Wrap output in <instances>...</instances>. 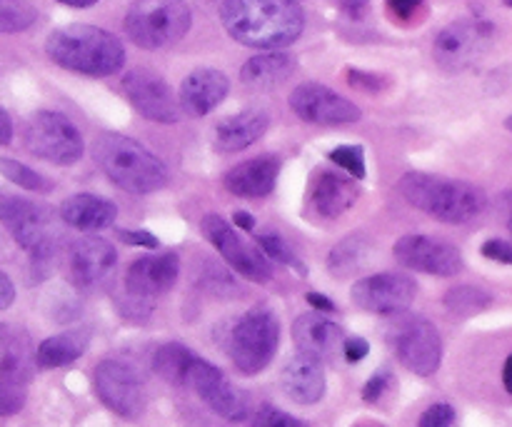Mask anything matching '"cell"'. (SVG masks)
I'll return each mask as SVG.
<instances>
[{"label": "cell", "mask_w": 512, "mask_h": 427, "mask_svg": "<svg viewBox=\"0 0 512 427\" xmlns=\"http://www.w3.org/2000/svg\"><path fill=\"white\" fill-rule=\"evenodd\" d=\"M220 23L233 40L255 50H283L303 35L298 0H223Z\"/></svg>", "instance_id": "1"}, {"label": "cell", "mask_w": 512, "mask_h": 427, "mask_svg": "<svg viewBox=\"0 0 512 427\" xmlns=\"http://www.w3.org/2000/svg\"><path fill=\"white\" fill-rule=\"evenodd\" d=\"M45 53L70 73L88 78H108L125 65V48L113 33L88 23L55 28L45 40Z\"/></svg>", "instance_id": "2"}, {"label": "cell", "mask_w": 512, "mask_h": 427, "mask_svg": "<svg viewBox=\"0 0 512 427\" xmlns=\"http://www.w3.org/2000/svg\"><path fill=\"white\" fill-rule=\"evenodd\" d=\"M93 160L105 178L125 193L148 195L168 183V168L163 160L128 135L100 133L93 140Z\"/></svg>", "instance_id": "3"}, {"label": "cell", "mask_w": 512, "mask_h": 427, "mask_svg": "<svg viewBox=\"0 0 512 427\" xmlns=\"http://www.w3.org/2000/svg\"><path fill=\"white\" fill-rule=\"evenodd\" d=\"M398 188L413 208L423 210L440 223H468L488 208V198L478 185L450 180L443 175L405 173Z\"/></svg>", "instance_id": "4"}, {"label": "cell", "mask_w": 512, "mask_h": 427, "mask_svg": "<svg viewBox=\"0 0 512 427\" xmlns=\"http://www.w3.org/2000/svg\"><path fill=\"white\" fill-rule=\"evenodd\" d=\"M0 223L10 230L20 248L28 250L38 278L48 275L58 245L53 213L28 198L0 193Z\"/></svg>", "instance_id": "5"}, {"label": "cell", "mask_w": 512, "mask_h": 427, "mask_svg": "<svg viewBox=\"0 0 512 427\" xmlns=\"http://www.w3.org/2000/svg\"><path fill=\"white\" fill-rule=\"evenodd\" d=\"M193 13L185 0H135L125 15V33L138 48L160 50L185 38Z\"/></svg>", "instance_id": "6"}, {"label": "cell", "mask_w": 512, "mask_h": 427, "mask_svg": "<svg viewBox=\"0 0 512 427\" xmlns=\"http://www.w3.org/2000/svg\"><path fill=\"white\" fill-rule=\"evenodd\" d=\"M280 348V320L270 308H253L235 323L228 353L243 375H258Z\"/></svg>", "instance_id": "7"}, {"label": "cell", "mask_w": 512, "mask_h": 427, "mask_svg": "<svg viewBox=\"0 0 512 427\" xmlns=\"http://www.w3.org/2000/svg\"><path fill=\"white\" fill-rule=\"evenodd\" d=\"M23 143L30 155L53 165L78 163L85 150L83 135L78 133L73 120L55 110H38L35 115H30Z\"/></svg>", "instance_id": "8"}, {"label": "cell", "mask_w": 512, "mask_h": 427, "mask_svg": "<svg viewBox=\"0 0 512 427\" xmlns=\"http://www.w3.org/2000/svg\"><path fill=\"white\" fill-rule=\"evenodd\" d=\"M390 345L400 363L420 378L435 375L443 363V338H440L438 328L418 315L400 318L390 328Z\"/></svg>", "instance_id": "9"}, {"label": "cell", "mask_w": 512, "mask_h": 427, "mask_svg": "<svg viewBox=\"0 0 512 427\" xmlns=\"http://www.w3.org/2000/svg\"><path fill=\"white\" fill-rule=\"evenodd\" d=\"M205 238L210 240L215 250L223 255L225 263L235 270L238 275H243L250 283H270L273 280V268L268 263V255L258 248V245H250L248 240H243L238 235V230L228 223L220 215L208 213L200 223Z\"/></svg>", "instance_id": "10"}, {"label": "cell", "mask_w": 512, "mask_h": 427, "mask_svg": "<svg viewBox=\"0 0 512 427\" xmlns=\"http://www.w3.org/2000/svg\"><path fill=\"white\" fill-rule=\"evenodd\" d=\"M93 388L100 403L125 420H138L145 413L148 395L140 375L120 360H103L93 373Z\"/></svg>", "instance_id": "11"}, {"label": "cell", "mask_w": 512, "mask_h": 427, "mask_svg": "<svg viewBox=\"0 0 512 427\" xmlns=\"http://www.w3.org/2000/svg\"><path fill=\"white\" fill-rule=\"evenodd\" d=\"M185 388L193 390L215 415L230 420V423H243L248 420L250 403L245 398L243 390L235 388L228 378L223 375V370L215 368L213 363L203 358H195L190 365L188 380H185Z\"/></svg>", "instance_id": "12"}, {"label": "cell", "mask_w": 512, "mask_h": 427, "mask_svg": "<svg viewBox=\"0 0 512 427\" xmlns=\"http://www.w3.org/2000/svg\"><path fill=\"white\" fill-rule=\"evenodd\" d=\"M123 95L143 118L153 123H178L180 100L168 80L150 68H133L123 75Z\"/></svg>", "instance_id": "13"}, {"label": "cell", "mask_w": 512, "mask_h": 427, "mask_svg": "<svg viewBox=\"0 0 512 427\" xmlns=\"http://www.w3.org/2000/svg\"><path fill=\"white\" fill-rule=\"evenodd\" d=\"M490 38H493V25L485 20H455L435 35L433 55L445 70H463L483 55Z\"/></svg>", "instance_id": "14"}, {"label": "cell", "mask_w": 512, "mask_h": 427, "mask_svg": "<svg viewBox=\"0 0 512 427\" xmlns=\"http://www.w3.org/2000/svg\"><path fill=\"white\" fill-rule=\"evenodd\" d=\"M395 260L403 268L418 270L438 278H453L463 270V255L453 243L430 235H403L393 248Z\"/></svg>", "instance_id": "15"}, {"label": "cell", "mask_w": 512, "mask_h": 427, "mask_svg": "<svg viewBox=\"0 0 512 427\" xmlns=\"http://www.w3.org/2000/svg\"><path fill=\"white\" fill-rule=\"evenodd\" d=\"M418 285L403 273H378L358 280L350 290V298L358 308L375 315H398L413 305Z\"/></svg>", "instance_id": "16"}, {"label": "cell", "mask_w": 512, "mask_h": 427, "mask_svg": "<svg viewBox=\"0 0 512 427\" xmlns=\"http://www.w3.org/2000/svg\"><path fill=\"white\" fill-rule=\"evenodd\" d=\"M290 108L310 125H348L360 120V108L353 100L320 83L298 85L290 93Z\"/></svg>", "instance_id": "17"}, {"label": "cell", "mask_w": 512, "mask_h": 427, "mask_svg": "<svg viewBox=\"0 0 512 427\" xmlns=\"http://www.w3.org/2000/svg\"><path fill=\"white\" fill-rule=\"evenodd\" d=\"M180 275V260L175 253L143 255L125 270V295L133 305H148L175 285Z\"/></svg>", "instance_id": "18"}, {"label": "cell", "mask_w": 512, "mask_h": 427, "mask_svg": "<svg viewBox=\"0 0 512 427\" xmlns=\"http://www.w3.org/2000/svg\"><path fill=\"white\" fill-rule=\"evenodd\" d=\"M118 263V250L110 240L98 238V235H85L70 245L68 253V273L78 288L93 290L105 283Z\"/></svg>", "instance_id": "19"}, {"label": "cell", "mask_w": 512, "mask_h": 427, "mask_svg": "<svg viewBox=\"0 0 512 427\" xmlns=\"http://www.w3.org/2000/svg\"><path fill=\"white\" fill-rule=\"evenodd\" d=\"M230 93V80L223 70L218 68H195L193 73L185 75L180 83L178 100L180 110L190 118H205L213 113Z\"/></svg>", "instance_id": "20"}, {"label": "cell", "mask_w": 512, "mask_h": 427, "mask_svg": "<svg viewBox=\"0 0 512 427\" xmlns=\"http://www.w3.org/2000/svg\"><path fill=\"white\" fill-rule=\"evenodd\" d=\"M360 198L355 178L340 175L338 170H318L310 180L308 203L320 220H335L348 213Z\"/></svg>", "instance_id": "21"}, {"label": "cell", "mask_w": 512, "mask_h": 427, "mask_svg": "<svg viewBox=\"0 0 512 427\" xmlns=\"http://www.w3.org/2000/svg\"><path fill=\"white\" fill-rule=\"evenodd\" d=\"M293 340L300 353L320 363H330L345 348V335L340 325L320 313H305L295 318Z\"/></svg>", "instance_id": "22"}, {"label": "cell", "mask_w": 512, "mask_h": 427, "mask_svg": "<svg viewBox=\"0 0 512 427\" xmlns=\"http://www.w3.org/2000/svg\"><path fill=\"white\" fill-rule=\"evenodd\" d=\"M280 175V160L275 155H258L245 163H238L233 170H228L223 178L225 190L238 198H265L273 193L275 183Z\"/></svg>", "instance_id": "23"}, {"label": "cell", "mask_w": 512, "mask_h": 427, "mask_svg": "<svg viewBox=\"0 0 512 427\" xmlns=\"http://www.w3.org/2000/svg\"><path fill=\"white\" fill-rule=\"evenodd\" d=\"M270 125V115L260 108L240 110V113L223 118L213 130V145L220 153H238L250 148L255 140L265 135Z\"/></svg>", "instance_id": "24"}, {"label": "cell", "mask_w": 512, "mask_h": 427, "mask_svg": "<svg viewBox=\"0 0 512 427\" xmlns=\"http://www.w3.org/2000/svg\"><path fill=\"white\" fill-rule=\"evenodd\" d=\"M115 218H118V205L93 193L70 195L60 205V220L83 233H98V230L110 228Z\"/></svg>", "instance_id": "25"}, {"label": "cell", "mask_w": 512, "mask_h": 427, "mask_svg": "<svg viewBox=\"0 0 512 427\" xmlns=\"http://www.w3.org/2000/svg\"><path fill=\"white\" fill-rule=\"evenodd\" d=\"M285 395L298 405H315L325 395V370L323 363L300 353L290 360L280 375Z\"/></svg>", "instance_id": "26"}, {"label": "cell", "mask_w": 512, "mask_h": 427, "mask_svg": "<svg viewBox=\"0 0 512 427\" xmlns=\"http://www.w3.org/2000/svg\"><path fill=\"white\" fill-rule=\"evenodd\" d=\"M298 70V60L283 50H268V53L253 55L240 70V80L253 90H273L293 78Z\"/></svg>", "instance_id": "27"}, {"label": "cell", "mask_w": 512, "mask_h": 427, "mask_svg": "<svg viewBox=\"0 0 512 427\" xmlns=\"http://www.w3.org/2000/svg\"><path fill=\"white\" fill-rule=\"evenodd\" d=\"M88 348V333L83 330H70V333L53 335V338L43 340L35 350V363L43 370L65 368V365L75 363L80 355Z\"/></svg>", "instance_id": "28"}, {"label": "cell", "mask_w": 512, "mask_h": 427, "mask_svg": "<svg viewBox=\"0 0 512 427\" xmlns=\"http://www.w3.org/2000/svg\"><path fill=\"white\" fill-rule=\"evenodd\" d=\"M33 368L0 358V418L18 415L28 400V383Z\"/></svg>", "instance_id": "29"}, {"label": "cell", "mask_w": 512, "mask_h": 427, "mask_svg": "<svg viewBox=\"0 0 512 427\" xmlns=\"http://www.w3.org/2000/svg\"><path fill=\"white\" fill-rule=\"evenodd\" d=\"M195 358L198 355L185 348L183 343H165L153 353V370L165 383L185 388V380H188L190 365Z\"/></svg>", "instance_id": "30"}, {"label": "cell", "mask_w": 512, "mask_h": 427, "mask_svg": "<svg viewBox=\"0 0 512 427\" xmlns=\"http://www.w3.org/2000/svg\"><path fill=\"white\" fill-rule=\"evenodd\" d=\"M368 250L370 243L363 233H353L348 238H343L328 255L330 275L333 278H348V275H353L368 260Z\"/></svg>", "instance_id": "31"}, {"label": "cell", "mask_w": 512, "mask_h": 427, "mask_svg": "<svg viewBox=\"0 0 512 427\" xmlns=\"http://www.w3.org/2000/svg\"><path fill=\"white\" fill-rule=\"evenodd\" d=\"M490 303H493V295L485 293L483 288H475V285H458L445 295V308L455 318H473V315L488 310Z\"/></svg>", "instance_id": "32"}, {"label": "cell", "mask_w": 512, "mask_h": 427, "mask_svg": "<svg viewBox=\"0 0 512 427\" xmlns=\"http://www.w3.org/2000/svg\"><path fill=\"white\" fill-rule=\"evenodd\" d=\"M0 358L28 365V368L38 365L35 363L33 348H30L28 333L20 328H13V325H0Z\"/></svg>", "instance_id": "33"}, {"label": "cell", "mask_w": 512, "mask_h": 427, "mask_svg": "<svg viewBox=\"0 0 512 427\" xmlns=\"http://www.w3.org/2000/svg\"><path fill=\"white\" fill-rule=\"evenodd\" d=\"M0 175L8 178L13 185H18V188L30 190V193H50L53 190V180L40 175L38 170L28 168V165L18 163V160L0 158Z\"/></svg>", "instance_id": "34"}, {"label": "cell", "mask_w": 512, "mask_h": 427, "mask_svg": "<svg viewBox=\"0 0 512 427\" xmlns=\"http://www.w3.org/2000/svg\"><path fill=\"white\" fill-rule=\"evenodd\" d=\"M38 20V10L28 0H0V35L23 33Z\"/></svg>", "instance_id": "35"}, {"label": "cell", "mask_w": 512, "mask_h": 427, "mask_svg": "<svg viewBox=\"0 0 512 427\" xmlns=\"http://www.w3.org/2000/svg\"><path fill=\"white\" fill-rule=\"evenodd\" d=\"M258 248L268 255L273 263L288 265V268L298 270L300 275H305L303 263L298 260V255L293 253V248L288 245V240L278 233V230H260L258 233Z\"/></svg>", "instance_id": "36"}, {"label": "cell", "mask_w": 512, "mask_h": 427, "mask_svg": "<svg viewBox=\"0 0 512 427\" xmlns=\"http://www.w3.org/2000/svg\"><path fill=\"white\" fill-rule=\"evenodd\" d=\"M328 160L333 165H338V168H343L348 175H353L355 180H363L365 173H368L363 145H343V148L330 150Z\"/></svg>", "instance_id": "37"}, {"label": "cell", "mask_w": 512, "mask_h": 427, "mask_svg": "<svg viewBox=\"0 0 512 427\" xmlns=\"http://www.w3.org/2000/svg\"><path fill=\"white\" fill-rule=\"evenodd\" d=\"M390 20L400 25H413L415 20L423 18L425 0H385Z\"/></svg>", "instance_id": "38"}, {"label": "cell", "mask_w": 512, "mask_h": 427, "mask_svg": "<svg viewBox=\"0 0 512 427\" xmlns=\"http://www.w3.org/2000/svg\"><path fill=\"white\" fill-rule=\"evenodd\" d=\"M253 427H305V423L303 420L293 418L290 413H285V410L265 405V408H260L258 415H255Z\"/></svg>", "instance_id": "39"}, {"label": "cell", "mask_w": 512, "mask_h": 427, "mask_svg": "<svg viewBox=\"0 0 512 427\" xmlns=\"http://www.w3.org/2000/svg\"><path fill=\"white\" fill-rule=\"evenodd\" d=\"M455 423V410L448 403H435L420 415L418 427H453Z\"/></svg>", "instance_id": "40"}, {"label": "cell", "mask_w": 512, "mask_h": 427, "mask_svg": "<svg viewBox=\"0 0 512 427\" xmlns=\"http://www.w3.org/2000/svg\"><path fill=\"white\" fill-rule=\"evenodd\" d=\"M390 383H393V373H390V370H378L363 388L365 403H378L385 395V390L390 388Z\"/></svg>", "instance_id": "41"}, {"label": "cell", "mask_w": 512, "mask_h": 427, "mask_svg": "<svg viewBox=\"0 0 512 427\" xmlns=\"http://www.w3.org/2000/svg\"><path fill=\"white\" fill-rule=\"evenodd\" d=\"M120 243L130 245V248H148L155 250L160 248V240L153 233H145V230H118Z\"/></svg>", "instance_id": "42"}, {"label": "cell", "mask_w": 512, "mask_h": 427, "mask_svg": "<svg viewBox=\"0 0 512 427\" xmlns=\"http://www.w3.org/2000/svg\"><path fill=\"white\" fill-rule=\"evenodd\" d=\"M348 80L353 88L370 90V93H378V90H383L385 85V80L380 78V75L365 73V70H348Z\"/></svg>", "instance_id": "43"}, {"label": "cell", "mask_w": 512, "mask_h": 427, "mask_svg": "<svg viewBox=\"0 0 512 427\" xmlns=\"http://www.w3.org/2000/svg\"><path fill=\"white\" fill-rule=\"evenodd\" d=\"M483 255L490 260H498V263L512 265V243H505V240H488L483 245Z\"/></svg>", "instance_id": "44"}, {"label": "cell", "mask_w": 512, "mask_h": 427, "mask_svg": "<svg viewBox=\"0 0 512 427\" xmlns=\"http://www.w3.org/2000/svg\"><path fill=\"white\" fill-rule=\"evenodd\" d=\"M370 353V345L365 338H348L345 340V348H343V355L348 363H360V360L368 358Z\"/></svg>", "instance_id": "45"}, {"label": "cell", "mask_w": 512, "mask_h": 427, "mask_svg": "<svg viewBox=\"0 0 512 427\" xmlns=\"http://www.w3.org/2000/svg\"><path fill=\"white\" fill-rule=\"evenodd\" d=\"M13 303H15V285H13V280H10L8 275L0 270V313H3V310H8Z\"/></svg>", "instance_id": "46"}, {"label": "cell", "mask_w": 512, "mask_h": 427, "mask_svg": "<svg viewBox=\"0 0 512 427\" xmlns=\"http://www.w3.org/2000/svg\"><path fill=\"white\" fill-rule=\"evenodd\" d=\"M305 300H308L318 313H335V303L330 298H325L323 293H308L305 295Z\"/></svg>", "instance_id": "47"}, {"label": "cell", "mask_w": 512, "mask_h": 427, "mask_svg": "<svg viewBox=\"0 0 512 427\" xmlns=\"http://www.w3.org/2000/svg\"><path fill=\"white\" fill-rule=\"evenodd\" d=\"M10 140H13V120L8 110L0 108V145H10Z\"/></svg>", "instance_id": "48"}, {"label": "cell", "mask_w": 512, "mask_h": 427, "mask_svg": "<svg viewBox=\"0 0 512 427\" xmlns=\"http://www.w3.org/2000/svg\"><path fill=\"white\" fill-rule=\"evenodd\" d=\"M335 3H338L340 8H343L348 15L358 18V15H363L365 10H368L370 0H335Z\"/></svg>", "instance_id": "49"}, {"label": "cell", "mask_w": 512, "mask_h": 427, "mask_svg": "<svg viewBox=\"0 0 512 427\" xmlns=\"http://www.w3.org/2000/svg\"><path fill=\"white\" fill-rule=\"evenodd\" d=\"M233 220L240 230H245V233H253L255 230V218L250 213H245V210H238V213L233 215Z\"/></svg>", "instance_id": "50"}, {"label": "cell", "mask_w": 512, "mask_h": 427, "mask_svg": "<svg viewBox=\"0 0 512 427\" xmlns=\"http://www.w3.org/2000/svg\"><path fill=\"white\" fill-rule=\"evenodd\" d=\"M503 385L505 390L512 395V355L508 360H505V368H503Z\"/></svg>", "instance_id": "51"}, {"label": "cell", "mask_w": 512, "mask_h": 427, "mask_svg": "<svg viewBox=\"0 0 512 427\" xmlns=\"http://www.w3.org/2000/svg\"><path fill=\"white\" fill-rule=\"evenodd\" d=\"M58 3L70 5V8H90V5H95L98 0H58Z\"/></svg>", "instance_id": "52"}, {"label": "cell", "mask_w": 512, "mask_h": 427, "mask_svg": "<svg viewBox=\"0 0 512 427\" xmlns=\"http://www.w3.org/2000/svg\"><path fill=\"white\" fill-rule=\"evenodd\" d=\"M505 128H508V130H510V133H512V115H510V118H508V120H505Z\"/></svg>", "instance_id": "53"}, {"label": "cell", "mask_w": 512, "mask_h": 427, "mask_svg": "<svg viewBox=\"0 0 512 427\" xmlns=\"http://www.w3.org/2000/svg\"><path fill=\"white\" fill-rule=\"evenodd\" d=\"M505 5H508V8H512V0H505Z\"/></svg>", "instance_id": "54"}, {"label": "cell", "mask_w": 512, "mask_h": 427, "mask_svg": "<svg viewBox=\"0 0 512 427\" xmlns=\"http://www.w3.org/2000/svg\"><path fill=\"white\" fill-rule=\"evenodd\" d=\"M510 230H512V208H510Z\"/></svg>", "instance_id": "55"}]
</instances>
